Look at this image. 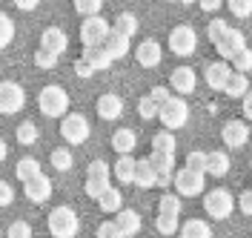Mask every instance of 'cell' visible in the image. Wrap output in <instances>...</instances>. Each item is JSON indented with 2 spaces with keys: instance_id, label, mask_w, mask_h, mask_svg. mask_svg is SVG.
Listing matches in <instances>:
<instances>
[{
  "instance_id": "6da1fadb",
  "label": "cell",
  "mask_w": 252,
  "mask_h": 238,
  "mask_svg": "<svg viewBox=\"0 0 252 238\" xmlns=\"http://www.w3.org/2000/svg\"><path fill=\"white\" fill-rule=\"evenodd\" d=\"M69 92L63 86H43L40 95H37V109L43 112L46 118H66L69 115Z\"/></svg>"
},
{
  "instance_id": "7a4b0ae2",
  "label": "cell",
  "mask_w": 252,
  "mask_h": 238,
  "mask_svg": "<svg viewBox=\"0 0 252 238\" xmlns=\"http://www.w3.org/2000/svg\"><path fill=\"white\" fill-rule=\"evenodd\" d=\"M46 227L55 238H75L80 230V218L72 206H55L46 218Z\"/></svg>"
},
{
  "instance_id": "3957f363",
  "label": "cell",
  "mask_w": 252,
  "mask_h": 238,
  "mask_svg": "<svg viewBox=\"0 0 252 238\" xmlns=\"http://www.w3.org/2000/svg\"><path fill=\"white\" fill-rule=\"evenodd\" d=\"M109 175H112V170H109V164L103 158H94V161H89V170H86V195L89 198H100L103 192L109 190Z\"/></svg>"
},
{
  "instance_id": "277c9868",
  "label": "cell",
  "mask_w": 252,
  "mask_h": 238,
  "mask_svg": "<svg viewBox=\"0 0 252 238\" xmlns=\"http://www.w3.org/2000/svg\"><path fill=\"white\" fill-rule=\"evenodd\" d=\"M204 209L209 218H215V221H223V218H229L232 215V209H235V198H232V192L218 187V190H209L204 195Z\"/></svg>"
},
{
  "instance_id": "5b68a950",
  "label": "cell",
  "mask_w": 252,
  "mask_h": 238,
  "mask_svg": "<svg viewBox=\"0 0 252 238\" xmlns=\"http://www.w3.org/2000/svg\"><path fill=\"white\" fill-rule=\"evenodd\" d=\"M158 118H160V124L166 127V132H175V129L187 127V121H189V103L184 101V98H175L172 95V101H169V103H163V106H160Z\"/></svg>"
},
{
  "instance_id": "8992f818",
  "label": "cell",
  "mask_w": 252,
  "mask_h": 238,
  "mask_svg": "<svg viewBox=\"0 0 252 238\" xmlns=\"http://www.w3.org/2000/svg\"><path fill=\"white\" fill-rule=\"evenodd\" d=\"M89 132H92V127H89V121H86L80 112H72V115H66V118L61 121V138H66L69 146L86 143Z\"/></svg>"
},
{
  "instance_id": "52a82bcc",
  "label": "cell",
  "mask_w": 252,
  "mask_h": 238,
  "mask_svg": "<svg viewBox=\"0 0 252 238\" xmlns=\"http://www.w3.org/2000/svg\"><path fill=\"white\" fill-rule=\"evenodd\" d=\"M198 46V32L189 26V23H178L172 32H169V49L181 58H189Z\"/></svg>"
},
{
  "instance_id": "ba28073f",
  "label": "cell",
  "mask_w": 252,
  "mask_h": 238,
  "mask_svg": "<svg viewBox=\"0 0 252 238\" xmlns=\"http://www.w3.org/2000/svg\"><path fill=\"white\" fill-rule=\"evenodd\" d=\"M109 32H112V26L100 15L97 17H86V20L80 23V43H83L86 49H94V46H100V43L106 40V34Z\"/></svg>"
},
{
  "instance_id": "9c48e42d",
  "label": "cell",
  "mask_w": 252,
  "mask_h": 238,
  "mask_svg": "<svg viewBox=\"0 0 252 238\" xmlns=\"http://www.w3.org/2000/svg\"><path fill=\"white\" fill-rule=\"evenodd\" d=\"M26 106V92L23 86L15 80H3L0 83V112L3 115H17V112Z\"/></svg>"
},
{
  "instance_id": "30bf717a",
  "label": "cell",
  "mask_w": 252,
  "mask_h": 238,
  "mask_svg": "<svg viewBox=\"0 0 252 238\" xmlns=\"http://www.w3.org/2000/svg\"><path fill=\"white\" fill-rule=\"evenodd\" d=\"M175 190H178V198L184 195V198H195V195H201L206 190V175L201 172H192V170H178L175 172Z\"/></svg>"
},
{
  "instance_id": "8fae6325",
  "label": "cell",
  "mask_w": 252,
  "mask_h": 238,
  "mask_svg": "<svg viewBox=\"0 0 252 238\" xmlns=\"http://www.w3.org/2000/svg\"><path fill=\"white\" fill-rule=\"evenodd\" d=\"M220 138H223V143H226L229 149H241L244 143L250 141V124H247V121H241V118L226 121L223 129H220Z\"/></svg>"
},
{
  "instance_id": "7c38bea8",
  "label": "cell",
  "mask_w": 252,
  "mask_h": 238,
  "mask_svg": "<svg viewBox=\"0 0 252 238\" xmlns=\"http://www.w3.org/2000/svg\"><path fill=\"white\" fill-rule=\"evenodd\" d=\"M215 49H218L220 58L229 64V61L235 58L241 49H247V37H244V32H241V29H232V26H229V32H226L218 43H215Z\"/></svg>"
},
{
  "instance_id": "4fadbf2b",
  "label": "cell",
  "mask_w": 252,
  "mask_h": 238,
  "mask_svg": "<svg viewBox=\"0 0 252 238\" xmlns=\"http://www.w3.org/2000/svg\"><path fill=\"white\" fill-rule=\"evenodd\" d=\"M198 89V75L192 66H178L172 69V92H178V98L192 95Z\"/></svg>"
},
{
  "instance_id": "5bb4252c",
  "label": "cell",
  "mask_w": 252,
  "mask_h": 238,
  "mask_svg": "<svg viewBox=\"0 0 252 238\" xmlns=\"http://www.w3.org/2000/svg\"><path fill=\"white\" fill-rule=\"evenodd\" d=\"M94 109L100 115V121H118V118L124 115V98L115 95V92H106V95L97 98Z\"/></svg>"
},
{
  "instance_id": "9a60e30c",
  "label": "cell",
  "mask_w": 252,
  "mask_h": 238,
  "mask_svg": "<svg viewBox=\"0 0 252 238\" xmlns=\"http://www.w3.org/2000/svg\"><path fill=\"white\" fill-rule=\"evenodd\" d=\"M135 58H138V64H141V66L152 69V66H158L160 61H163V49H160L158 40L146 37V40H141V43L135 46Z\"/></svg>"
},
{
  "instance_id": "2e32d148",
  "label": "cell",
  "mask_w": 252,
  "mask_h": 238,
  "mask_svg": "<svg viewBox=\"0 0 252 238\" xmlns=\"http://www.w3.org/2000/svg\"><path fill=\"white\" fill-rule=\"evenodd\" d=\"M23 192H26V198L34 201V204H43L52 198V178L49 175H37V178H32L29 184H23Z\"/></svg>"
},
{
  "instance_id": "e0dca14e",
  "label": "cell",
  "mask_w": 252,
  "mask_h": 238,
  "mask_svg": "<svg viewBox=\"0 0 252 238\" xmlns=\"http://www.w3.org/2000/svg\"><path fill=\"white\" fill-rule=\"evenodd\" d=\"M229 75H232V66L226 64V61H215V64L206 66V72H204L206 86H209V89H215V92H223V86H226Z\"/></svg>"
},
{
  "instance_id": "ac0fdd59",
  "label": "cell",
  "mask_w": 252,
  "mask_h": 238,
  "mask_svg": "<svg viewBox=\"0 0 252 238\" xmlns=\"http://www.w3.org/2000/svg\"><path fill=\"white\" fill-rule=\"evenodd\" d=\"M40 49H49V52H55V55H63V52L69 49V37H66L63 29L49 26V29H43V34H40Z\"/></svg>"
},
{
  "instance_id": "d6986e66",
  "label": "cell",
  "mask_w": 252,
  "mask_h": 238,
  "mask_svg": "<svg viewBox=\"0 0 252 238\" xmlns=\"http://www.w3.org/2000/svg\"><path fill=\"white\" fill-rule=\"evenodd\" d=\"M115 224H118V230H121L126 238L138 236V233H141V212H135V209H126V206H124V209L115 215Z\"/></svg>"
},
{
  "instance_id": "ffe728a7",
  "label": "cell",
  "mask_w": 252,
  "mask_h": 238,
  "mask_svg": "<svg viewBox=\"0 0 252 238\" xmlns=\"http://www.w3.org/2000/svg\"><path fill=\"white\" fill-rule=\"evenodd\" d=\"M100 49H103V52L109 55V58H112V64H115V61L126 58V52H129V40H126L124 34L109 32V34H106V40L100 43Z\"/></svg>"
},
{
  "instance_id": "44dd1931",
  "label": "cell",
  "mask_w": 252,
  "mask_h": 238,
  "mask_svg": "<svg viewBox=\"0 0 252 238\" xmlns=\"http://www.w3.org/2000/svg\"><path fill=\"white\" fill-rule=\"evenodd\" d=\"M229 167H232V161H229L226 152H206V175L223 178V175L229 172Z\"/></svg>"
},
{
  "instance_id": "7402d4cb",
  "label": "cell",
  "mask_w": 252,
  "mask_h": 238,
  "mask_svg": "<svg viewBox=\"0 0 252 238\" xmlns=\"http://www.w3.org/2000/svg\"><path fill=\"white\" fill-rule=\"evenodd\" d=\"M132 184H138V187H143V190L155 187V167L149 164V158L135 161V181H132Z\"/></svg>"
},
{
  "instance_id": "603a6c76",
  "label": "cell",
  "mask_w": 252,
  "mask_h": 238,
  "mask_svg": "<svg viewBox=\"0 0 252 238\" xmlns=\"http://www.w3.org/2000/svg\"><path fill=\"white\" fill-rule=\"evenodd\" d=\"M112 175L118 178V184H132V181H135V158L118 155L115 167H112Z\"/></svg>"
},
{
  "instance_id": "cb8c5ba5",
  "label": "cell",
  "mask_w": 252,
  "mask_h": 238,
  "mask_svg": "<svg viewBox=\"0 0 252 238\" xmlns=\"http://www.w3.org/2000/svg\"><path fill=\"white\" fill-rule=\"evenodd\" d=\"M135 143H138V138H135L132 129H118V132L112 135V149H115L118 155H129V152L135 149Z\"/></svg>"
},
{
  "instance_id": "d4e9b609",
  "label": "cell",
  "mask_w": 252,
  "mask_h": 238,
  "mask_svg": "<svg viewBox=\"0 0 252 238\" xmlns=\"http://www.w3.org/2000/svg\"><path fill=\"white\" fill-rule=\"evenodd\" d=\"M138 17L132 15V12H121V15L115 17V23H112V32H118V34H124L126 40L132 37V34L138 32Z\"/></svg>"
},
{
  "instance_id": "484cf974",
  "label": "cell",
  "mask_w": 252,
  "mask_h": 238,
  "mask_svg": "<svg viewBox=\"0 0 252 238\" xmlns=\"http://www.w3.org/2000/svg\"><path fill=\"white\" fill-rule=\"evenodd\" d=\"M97 204H100V209H103V212L118 215V212L124 209V195H121V190H118V187H109V190L97 198Z\"/></svg>"
},
{
  "instance_id": "4316f807",
  "label": "cell",
  "mask_w": 252,
  "mask_h": 238,
  "mask_svg": "<svg viewBox=\"0 0 252 238\" xmlns=\"http://www.w3.org/2000/svg\"><path fill=\"white\" fill-rule=\"evenodd\" d=\"M181 238H212V230L209 224L201 221V218H189L187 224H181Z\"/></svg>"
},
{
  "instance_id": "83f0119b",
  "label": "cell",
  "mask_w": 252,
  "mask_h": 238,
  "mask_svg": "<svg viewBox=\"0 0 252 238\" xmlns=\"http://www.w3.org/2000/svg\"><path fill=\"white\" fill-rule=\"evenodd\" d=\"M250 89H252L250 78H247V75H241V72H232L229 80H226V86H223V92H226L229 98H244Z\"/></svg>"
},
{
  "instance_id": "f1b7e54d",
  "label": "cell",
  "mask_w": 252,
  "mask_h": 238,
  "mask_svg": "<svg viewBox=\"0 0 252 238\" xmlns=\"http://www.w3.org/2000/svg\"><path fill=\"white\" fill-rule=\"evenodd\" d=\"M15 175H17V181H23V184H29L32 178H37L40 175V161H34V158H20L17 161V167H15Z\"/></svg>"
},
{
  "instance_id": "f546056e",
  "label": "cell",
  "mask_w": 252,
  "mask_h": 238,
  "mask_svg": "<svg viewBox=\"0 0 252 238\" xmlns=\"http://www.w3.org/2000/svg\"><path fill=\"white\" fill-rule=\"evenodd\" d=\"M83 61L92 66L94 72H97V69H109V66H112V58H109V55H106V52H103L100 46L83 49Z\"/></svg>"
},
{
  "instance_id": "4dcf8cb0",
  "label": "cell",
  "mask_w": 252,
  "mask_h": 238,
  "mask_svg": "<svg viewBox=\"0 0 252 238\" xmlns=\"http://www.w3.org/2000/svg\"><path fill=\"white\" fill-rule=\"evenodd\" d=\"M175 138H172V132H158V135H152V152H160V155H175Z\"/></svg>"
},
{
  "instance_id": "1f68e13d",
  "label": "cell",
  "mask_w": 252,
  "mask_h": 238,
  "mask_svg": "<svg viewBox=\"0 0 252 238\" xmlns=\"http://www.w3.org/2000/svg\"><path fill=\"white\" fill-rule=\"evenodd\" d=\"M49 164H52L58 172H66V170H72V152H69L66 146H58V149H52Z\"/></svg>"
},
{
  "instance_id": "d6a6232c",
  "label": "cell",
  "mask_w": 252,
  "mask_h": 238,
  "mask_svg": "<svg viewBox=\"0 0 252 238\" xmlns=\"http://www.w3.org/2000/svg\"><path fill=\"white\" fill-rule=\"evenodd\" d=\"M15 138H17V141H20V143H23V146H32V143H34V141H37V138H40V129L34 127L32 121H23V124L17 127Z\"/></svg>"
},
{
  "instance_id": "836d02e7",
  "label": "cell",
  "mask_w": 252,
  "mask_h": 238,
  "mask_svg": "<svg viewBox=\"0 0 252 238\" xmlns=\"http://www.w3.org/2000/svg\"><path fill=\"white\" fill-rule=\"evenodd\" d=\"M155 227H158V233H160V236H172V233L181 230V221H178V215H160V212H158Z\"/></svg>"
},
{
  "instance_id": "e575fe53",
  "label": "cell",
  "mask_w": 252,
  "mask_h": 238,
  "mask_svg": "<svg viewBox=\"0 0 252 238\" xmlns=\"http://www.w3.org/2000/svg\"><path fill=\"white\" fill-rule=\"evenodd\" d=\"M229 64H232V72H241V75H247V72L252 69V49H250V46L241 49V52H238V55L232 58V61H229Z\"/></svg>"
},
{
  "instance_id": "d590c367",
  "label": "cell",
  "mask_w": 252,
  "mask_h": 238,
  "mask_svg": "<svg viewBox=\"0 0 252 238\" xmlns=\"http://www.w3.org/2000/svg\"><path fill=\"white\" fill-rule=\"evenodd\" d=\"M12 37H15V23H12V17L6 15V12H0V49L9 46Z\"/></svg>"
},
{
  "instance_id": "8d00e7d4",
  "label": "cell",
  "mask_w": 252,
  "mask_h": 238,
  "mask_svg": "<svg viewBox=\"0 0 252 238\" xmlns=\"http://www.w3.org/2000/svg\"><path fill=\"white\" fill-rule=\"evenodd\" d=\"M187 170L206 175V152L204 149H192V152H189L187 155Z\"/></svg>"
},
{
  "instance_id": "74e56055",
  "label": "cell",
  "mask_w": 252,
  "mask_h": 238,
  "mask_svg": "<svg viewBox=\"0 0 252 238\" xmlns=\"http://www.w3.org/2000/svg\"><path fill=\"white\" fill-rule=\"evenodd\" d=\"M100 9H103L100 0H75V12L83 15V17H97L100 15Z\"/></svg>"
},
{
  "instance_id": "f35d334b",
  "label": "cell",
  "mask_w": 252,
  "mask_h": 238,
  "mask_svg": "<svg viewBox=\"0 0 252 238\" xmlns=\"http://www.w3.org/2000/svg\"><path fill=\"white\" fill-rule=\"evenodd\" d=\"M158 206H160V209H158L160 215H181V198H178V195H169V192H166Z\"/></svg>"
},
{
  "instance_id": "ab89813d",
  "label": "cell",
  "mask_w": 252,
  "mask_h": 238,
  "mask_svg": "<svg viewBox=\"0 0 252 238\" xmlns=\"http://www.w3.org/2000/svg\"><path fill=\"white\" fill-rule=\"evenodd\" d=\"M226 32H229V23H226L223 17H215V20H209V29H206V34H209V40H212V43H218V40H220V37H223Z\"/></svg>"
},
{
  "instance_id": "60d3db41",
  "label": "cell",
  "mask_w": 252,
  "mask_h": 238,
  "mask_svg": "<svg viewBox=\"0 0 252 238\" xmlns=\"http://www.w3.org/2000/svg\"><path fill=\"white\" fill-rule=\"evenodd\" d=\"M158 112H160V109H158V103L149 95L138 101V115H141L143 121H152V118H158Z\"/></svg>"
},
{
  "instance_id": "b9f144b4",
  "label": "cell",
  "mask_w": 252,
  "mask_h": 238,
  "mask_svg": "<svg viewBox=\"0 0 252 238\" xmlns=\"http://www.w3.org/2000/svg\"><path fill=\"white\" fill-rule=\"evenodd\" d=\"M58 58H61V55H55V52H49V49H37V52H34V64L40 66V69L58 66Z\"/></svg>"
},
{
  "instance_id": "7bdbcfd3",
  "label": "cell",
  "mask_w": 252,
  "mask_h": 238,
  "mask_svg": "<svg viewBox=\"0 0 252 238\" xmlns=\"http://www.w3.org/2000/svg\"><path fill=\"white\" fill-rule=\"evenodd\" d=\"M149 164L155 167V172H160V170H175V155H160V152H152V155H149Z\"/></svg>"
},
{
  "instance_id": "ee69618b",
  "label": "cell",
  "mask_w": 252,
  "mask_h": 238,
  "mask_svg": "<svg viewBox=\"0 0 252 238\" xmlns=\"http://www.w3.org/2000/svg\"><path fill=\"white\" fill-rule=\"evenodd\" d=\"M6 238H32L29 221H12V227L6 230Z\"/></svg>"
},
{
  "instance_id": "f6af8a7d",
  "label": "cell",
  "mask_w": 252,
  "mask_h": 238,
  "mask_svg": "<svg viewBox=\"0 0 252 238\" xmlns=\"http://www.w3.org/2000/svg\"><path fill=\"white\" fill-rule=\"evenodd\" d=\"M229 12L235 17H250L252 15V0H229Z\"/></svg>"
},
{
  "instance_id": "bcb514c9",
  "label": "cell",
  "mask_w": 252,
  "mask_h": 238,
  "mask_svg": "<svg viewBox=\"0 0 252 238\" xmlns=\"http://www.w3.org/2000/svg\"><path fill=\"white\" fill-rule=\"evenodd\" d=\"M149 98L155 101V103H158V109H160L163 103H169V101H172V92H169L166 86H152V89H149Z\"/></svg>"
},
{
  "instance_id": "7dc6e473",
  "label": "cell",
  "mask_w": 252,
  "mask_h": 238,
  "mask_svg": "<svg viewBox=\"0 0 252 238\" xmlns=\"http://www.w3.org/2000/svg\"><path fill=\"white\" fill-rule=\"evenodd\" d=\"M97 238H126V236L118 230L115 221H103L100 227H97Z\"/></svg>"
},
{
  "instance_id": "c3c4849f",
  "label": "cell",
  "mask_w": 252,
  "mask_h": 238,
  "mask_svg": "<svg viewBox=\"0 0 252 238\" xmlns=\"http://www.w3.org/2000/svg\"><path fill=\"white\" fill-rule=\"evenodd\" d=\"M15 201V190H12V184L9 181H0V206H9Z\"/></svg>"
},
{
  "instance_id": "681fc988",
  "label": "cell",
  "mask_w": 252,
  "mask_h": 238,
  "mask_svg": "<svg viewBox=\"0 0 252 238\" xmlns=\"http://www.w3.org/2000/svg\"><path fill=\"white\" fill-rule=\"evenodd\" d=\"M238 206H241V212H244V215H252V190H244V192H241Z\"/></svg>"
},
{
  "instance_id": "f907efd6",
  "label": "cell",
  "mask_w": 252,
  "mask_h": 238,
  "mask_svg": "<svg viewBox=\"0 0 252 238\" xmlns=\"http://www.w3.org/2000/svg\"><path fill=\"white\" fill-rule=\"evenodd\" d=\"M75 75H78V78H92L94 69H92L89 64H86L83 58H78V61H75Z\"/></svg>"
},
{
  "instance_id": "816d5d0a",
  "label": "cell",
  "mask_w": 252,
  "mask_h": 238,
  "mask_svg": "<svg viewBox=\"0 0 252 238\" xmlns=\"http://www.w3.org/2000/svg\"><path fill=\"white\" fill-rule=\"evenodd\" d=\"M244 118H247V121H252V89L244 95Z\"/></svg>"
},
{
  "instance_id": "f5cc1de1",
  "label": "cell",
  "mask_w": 252,
  "mask_h": 238,
  "mask_svg": "<svg viewBox=\"0 0 252 238\" xmlns=\"http://www.w3.org/2000/svg\"><path fill=\"white\" fill-rule=\"evenodd\" d=\"M201 9H204V12H218L220 0H204V3H201Z\"/></svg>"
},
{
  "instance_id": "db71d44e",
  "label": "cell",
  "mask_w": 252,
  "mask_h": 238,
  "mask_svg": "<svg viewBox=\"0 0 252 238\" xmlns=\"http://www.w3.org/2000/svg\"><path fill=\"white\" fill-rule=\"evenodd\" d=\"M17 9H23V12H32V9H37V0H17Z\"/></svg>"
},
{
  "instance_id": "11a10c76",
  "label": "cell",
  "mask_w": 252,
  "mask_h": 238,
  "mask_svg": "<svg viewBox=\"0 0 252 238\" xmlns=\"http://www.w3.org/2000/svg\"><path fill=\"white\" fill-rule=\"evenodd\" d=\"M6 152H9V146H6L3 138H0V161H6Z\"/></svg>"
},
{
  "instance_id": "9f6ffc18",
  "label": "cell",
  "mask_w": 252,
  "mask_h": 238,
  "mask_svg": "<svg viewBox=\"0 0 252 238\" xmlns=\"http://www.w3.org/2000/svg\"><path fill=\"white\" fill-rule=\"evenodd\" d=\"M250 161H252V158H250Z\"/></svg>"
}]
</instances>
